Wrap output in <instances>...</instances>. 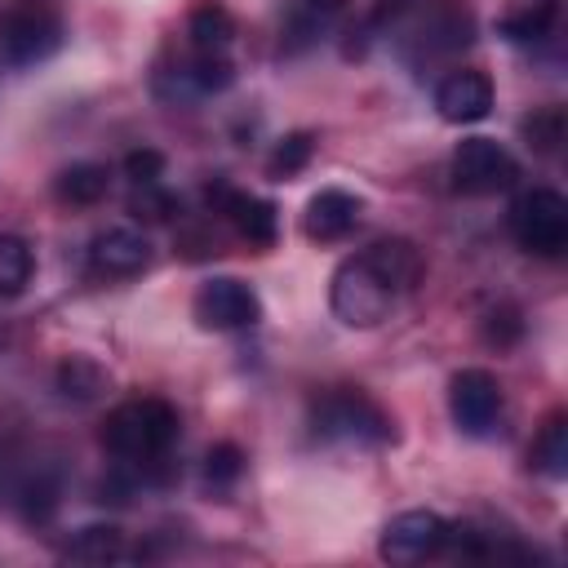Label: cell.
Masks as SVG:
<instances>
[{
    "mask_svg": "<svg viewBox=\"0 0 568 568\" xmlns=\"http://www.w3.org/2000/svg\"><path fill=\"white\" fill-rule=\"evenodd\" d=\"M448 169H453V186L462 195H501L519 182L515 155L493 138H462Z\"/></svg>",
    "mask_w": 568,
    "mask_h": 568,
    "instance_id": "obj_6",
    "label": "cell"
},
{
    "mask_svg": "<svg viewBox=\"0 0 568 568\" xmlns=\"http://www.w3.org/2000/svg\"><path fill=\"white\" fill-rule=\"evenodd\" d=\"M302 4H311V9H320V13H328V18H333V13H337L346 0H302Z\"/></svg>",
    "mask_w": 568,
    "mask_h": 568,
    "instance_id": "obj_29",
    "label": "cell"
},
{
    "mask_svg": "<svg viewBox=\"0 0 568 568\" xmlns=\"http://www.w3.org/2000/svg\"><path fill=\"white\" fill-rule=\"evenodd\" d=\"M231 44H235V18L226 13V4L200 0L186 13V49L209 58H231Z\"/></svg>",
    "mask_w": 568,
    "mask_h": 568,
    "instance_id": "obj_16",
    "label": "cell"
},
{
    "mask_svg": "<svg viewBox=\"0 0 568 568\" xmlns=\"http://www.w3.org/2000/svg\"><path fill=\"white\" fill-rule=\"evenodd\" d=\"M510 235L532 257H564L568 248V200L550 186L519 191L510 204Z\"/></svg>",
    "mask_w": 568,
    "mask_h": 568,
    "instance_id": "obj_5",
    "label": "cell"
},
{
    "mask_svg": "<svg viewBox=\"0 0 568 568\" xmlns=\"http://www.w3.org/2000/svg\"><path fill=\"white\" fill-rule=\"evenodd\" d=\"M244 475V453L235 444H213L209 457H204V484L213 493H231Z\"/></svg>",
    "mask_w": 568,
    "mask_h": 568,
    "instance_id": "obj_24",
    "label": "cell"
},
{
    "mask_svg": "<svg viewBox=\"0 0 568 568\" xmlns=\"http://www.w3.org/2000/svg\"><path fill=\"white\" fill-rule=\"evenodd\" d=\"M58 390L67 395V399H98L102 390H106V373L93 364V359H84V355H71V359H62L58 364Z\"/></svg>",
    "mask_w": 568,
    "mask_h": 568,
    "instance_id": "obj_21",
    "label": "cell"
},
{
    "mask_svg": "<svg viewBox=\"0 0 568 568\" xmlns=\"http://www.w3.org/2000/svg\"><path fill=\"white\" fill-rule=\"evenodd\" d=\"M67 40L58 0H4L0 4V62L22 71L53 58Z\"/></svg>",
    "mask_w": 568,
    "mask_h": 568,
    "instance_id": "obj_4",
    "label": "cell"
},
{
    "mask_svg": "<svg viewBox=\"0 0 568 568\" xmlns=\"http://www.w3.org/2000/svg\"><path fill=\"white\" fill-rule=\"evenodd\" d=\"M448 528L453 524L435 510H404L382 528L377 550L390 564H422V559H435L439 550H448Z\"/></svg>",
    "mask_w": 568,
    "mask_h": 568,
    "instance_id": "obj_10",
    "label": "cell"
},
{
    "mask_svg": "<svg viewBox=\"0 0 568 568\" xmlns=\"http://www.w3.org/2000/svg\"><path fill=\"white\" fill-rule=\"evenodd\" d=\"M311 435L328 444H359V448H386L395 444V422L377 399H368L359 386H333L311 399Z\"/></svg>",
    "mask_w": 568,
    "mask_h": 568,
    "instance_id": "obj_3",
    "label": "cell"
},
{
    "mask_svg": "<svg viewBox=\"0 0 568 568\" xmlns=\"http://www.w3.org/2000/svg\"><path fill=\"white\" fill-rule=\"evenodd\" d=\"M501 382L488 373V368H462L453 373L448 382V413H453V426L470 439H488L501 422Z\"/></svg>",
    "mask_w": 568,
    "mask_h": 568,
    "instance_id": "obj_9",
    "label": "cell"
},
{
    "mask_svg": "<svg viewBox=\"0 0 568 568\" xmlns=\"http://www.w3.org/2000/svg\"><path fill=\"white\" fill-rule=\"evenodd\" d=\"M532 470H541L546 479H568V417L564 413H550L546 426L537 430L532 439V453H528Z\"/></svg>",
    "mask_w": 568,
    "mask_h": 568,
    "instance_id": "obj_18",
    "label": "cell"
},
{
    "mask_svg": "<svg viewBox=\"0 0 568 568\" xmlns=\"http://www.w3.org/2000/svg\"><path fill=\"white\" fill-rule=\"evenodd\" d=\"M470 36H475L470 9H466L462 0H439V4H430V9L422 13V22L413 27L408 49H417L426 62H435V58H448V53L466 49Z\"/></svg>",
    "mask_w": 568,
    "mask_h": 568,
    "instance_id": "obj_12",
    "label": "cell"
},
{
    "mask_svg": "<svg viewBox=\"0 0 568 568\" xmlns=\"http://www.w3.org/2000/svg\"><path fill=\"white\" fill-rule=\"evenodd\" d=\"M435 106L448 124H475L493 111V80L475 67H457L435 84Z\"/></svg>",
    "mask_w": 568,
    "mask_h": 568,
    "instance_id": "obj_14",
    "label": "cell"
},
{
    "mask_svg": "<svg viewBox=\"0 0 568 568\" xmlns=\"http://www.w3.org/2000/svg\"><path fill=\"white\" fill-rule=\"evenodd\" d=\"M106 186H111V173H106L102 164H93V160L67 164V169L53 178V195H58L62 204H71V209H89V204H98V200L106 195Z\"/></svg>",
    "mask_w": 568,
    "mask_h": 568,
    "instance_id": "obj_17",
    "label": "cell"
},
{
    "mask_svg": "<svg viewBox=\"0 0 568 568\" xmlns=\"http://www.w3.org/2000/svg\"><path fill=\"white\" fill-rule=\"evenodd\" d=\"M129 209H133L138 217H146V222H169V217L178 213V195L164 191L160 182H151V186H138V191H133Z\"/></svg>",
    "mask_w": 568,
    "mask_h": 568,
    "instance_id": "obj_26",
    "label": "cell"
},
{
    "mask_svg": "<svg viewBox=\"0 0 568 568\" xmlns=\"http://www.w3.org/2000/svg\"><path fill=\"white\" fill-rule=\"evenodd\" d=\"M364 217V200L342 191V186H324L306 200V213H302V231L306 240L315 244H333V240H346Z\"/></svg>",
    "mask_w": 568,
    "mask_h": 568,
    "instance_id": "obj_15",
    "label": "cell"
},
{
    "mask_svg": "<svg viewBox=\"0 0 568 568\" xmlns=\"http://www.w3.org/2000/svg\"><path fill=\"white\" fill-rule=\"evenodd\" d=\"M422 280V253L408 240H377L333 271L328 306L346 328H377Z\"/></svg>",
    "mask_w": 568,
    "mask_h": 568,
    "instance_id": "obj_1",
    "label": "cell"
},
{
    "mask_svg": "<svg viewBox=\"0 0 568 568\" xmlns=\"http://www.w3.org/2000/svg\"><path fill=\"white\" fill-rule=\"evenodd\" d=\"M550 22H555V0H541L537 9L528 4V9L506 13V18H501V36H506L510 44H537V40L550 36Z\"/></svg>",
    "mask_w": 568,
    "mask_h": 568,
    "instance_id": "obj_22",
    "label": "cell"
},
{
    "mask_svg": "<svg viewBox=\"0 0 568 568\" xmlns=\"http://www.w3.org/2000/svg\"><path fill=\"white\" fill-rule=\"evenodd\" d=\"M209 204H213V213H222V217L240 231V240H248L253 248H271V244L280 240V209H275L271 200L248 195V191H235V186H226V182H213V186H209Z\"/></svg>",
    "mask_w": 568,
    "mask_h": 568,
    "instance_id": "obj_11",
    "label": "cell"
},
{
    "mask_svg": "<svg viewBox=\"0 0 568 568\" xmlns=\"http://www.w3.org/2000/svg\"><path fill=\"white\" fill-rule=\"evenodd\" d=\"M311 155H315V138L306 133V129H297V133H284L280 142H275V151H271V160H266V173L271 178H293V173H302L306 164H311Z\"/></svg>",
    "mask_w": 568,
    "mask_h": 568,
    "instance_id": "obj_23",
    "label": "cell"
},
{
    "mask_svg": "<svg viewBox=\"0 0 568 568\" xmlns=\"http://www.w3.org/2000/svg\"><path fill=\"white\" fill-rule=\"evenodd\" d=\"M524 138H528L532 151L555 155L559 142H564V111H559V106H546V111L528 115V120H524Z\"/></svg>",
    "mask_w": 568,
    "mask_h": 568,
    "instance_id": "obj_25",
    "label": "cell"
},
{
    "mask_svg": "<svg viewBox=\"0 0 568 568\" xmlns=\"http://www.w3.org/2000/svg\"><path fill=\"white\" fill-rule=\"evenodd\" d=\"M191 315L209 333H240L262 320V297L253 293V284H244L235 275H213L195 288Z\"/></svg>",
    "mask_w": 568,
    "mask_h": 568,
    "instance_id": "obj_7",
    "label": "cell"
},
{
    "mask_svg": "<svg viewBox=\"0 0 568 568\" xmlns=\"http://www.w3.org/2000/svg\"><path fill=\"white\" fill-rule=\"evenodd\" d=\"M231 80H235V62L231 58H209V53L186 49L182 58H173V62H164L155 71L151 89H155V98H164L173 106H186V102H200L209 93H222Z\"/></svg>",
    "mask_w": 568,
    "mask_h": 568,
    "instance_id": "obj_8",
    "label": "cell"
},
{
    "mask_svg": "<svg viewBox=\"0 0 568 568\" xmlns=\"http://www.w3.org/2000/svg\"><path fill=\"white\" fill-rule=\"evenodd\" d=\"M151 266V240L133 226H111L89 244V271L98 280H133Z\"/></svg>",
    "mask_w": 568,
    "mask_h": 568,
    "instance_id": "obj_13",
    "label": "cell"
},
{
    "mask_svg": "<svg viewBox=\"0 0 568 568\" xmlns=\"http://www.w3.org/2000/svg\"><path fill=\"white\" fill-rule=\"evenodd\" d=\"M31 271H36L31 244L22 235L0 231V297H18L31 284Z\"/></svg>",
    "mask_w": 568,
    "mask_h": 568,
    "instance_id": "obj_20",
    "label": "cell"
},
{
    "mask_svg": "<svg viewBox=\"0 0 568 568\" xmlns=\"http://www.w3.org/2000/svg\"><path fill=\"white\" fill-rule=\"evenodd\" d=\"M178 408L160 395H138V399H124L106 413V426H102V444L106 453L133 470V479L142 484H160L164 479V466H169V453L178 444Z\"/></svg>",
    "mask_w": 568,
    "mask_h": 568,
    "instance_id": "obj_2",
    "label": "cell"
},
{
    "mask_svg": "<svg viewBox=\"0 0 568 568\" xmlns=\"http://www.w3.org/2000/svg\"><path fill=\"white\" fill-rule=\"evenodd\" d=\"M62 555H67L71 564H111V559L124 555V532H120L115 524H89V528H80V532L67 541Z\"/></svg>",
    "mask_w": 568,
    "mask_h": 568,
    "instance_id": "obj_19",
    "label": "cell"
},
{
    "mask_svg": "<svg viewBox=\"0 0 568 568\" xmlns=\"http://www.w3.org/2000/svg\"><path fill=\"white\" fill-rule=\"evenodd\" d=\"M484 333H488V342H497V346H510L519 333H524V324H519V315L515 311H493L488 320H484Z\"/></svg>",
    "mask_w": 568,
    "mask_h": 568,
    "instance_id": "obj_28",
    "label": "cell"
},
{
    "mask_svg": "<svg viewBox=\"0 0 568 568\" xmlns=\"http://www.w3.org/2000/svg\"><path fill=\"white\" fill-rule=\"evenodd\" d=\"M124 178H129L133 186H151V182H160V178H164V155H160L155 146H138V151H129V155H124Z\"/></svg>",
    "mask_w": 568,
    "mask_h": 568,
    "instance_id": "obj_27",
    "label": "cell"
}]
</instances>
